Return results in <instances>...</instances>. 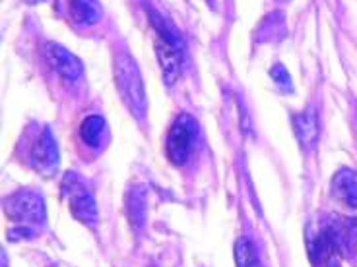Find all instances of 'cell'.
Wrapping results in <instances>:
<instances>
[{
    "mask_svg": "<svg viewBox=\"0 0 357 267\" xmlns=\"http://www.w3.org/2000/svg\"><path fill=\"white\" fill-rule=\"evenodd\" d=\"M150 19H152L153 29L158 31L155 39V53L160 58L161 70H163V80L167 86H173L181 74V64H183V41L178 31L173 27V24L167 22V18L150 10Z\"/></svg>",
    "mask_w": 357,
    "mask_h": 267,
    "instance_id": "1",
    "label": "cell"
},
{
    "mask_svg": "<svg viewBox=\"0 0 357 267\" xmlns=\"http://www.w3.org/2000/svg\"><path fill=\"white\" fill-rule=\"evenodd\" d=\"M115 83L119 95L136 120L142 122L146 116V91L140 70L132 56L119 54L115 58Z\"/></svg>",
    "mask_w": 357,
    "mask_h": 267,
    "instance_id": "2",
    "label": "cell"
},
{
    "mask_svg": "<svg viewBox=\"0 0 357 267\" xmlns=\"http://www.w3.org/2000/svg\"><path fill=\"white\" fill-rule=\"evenodd\" d=\"M198 136V124L192 116L181 115L175 118V122L171 124L169 134H167V157L173 165H185L187 159L192 153L195 142Z\"/></svg>",
    "mask_w": 357,
    "mask_h": 267,
    "instance_id": "3",
    "label": "cell"
},
{
    "mask_svg": "<svg viewBox=\"0 0 357 267\" xmlns=\"http://www.w3.org/2000/svg\"><path fill=\"white\" fill-rule=\"evenodd\" d=\"M64 188L68 192V205H70L72 215L82 221L84 225H88L91 229H96L98 225V207H96V200L91 196L86 184L82 182V178L76 175H66L64 180Z\"/></svg>",
    "mask_w": 357,
    "mask_h": 267,
    "instance_id": "4",
    "label": "cell"
},
{
    "mask_svg": "<svg viewBox=\"0 0 357 267\" xmlns=\"http://www.w3.org/2000/svg\"><path fill=\"white\" fill-rule=\"evenodd\" d=\"M6 215L14 221L24 222V225H37L45 221V204L43 197L31 192L24 190L18 194H12L6 200Z\"/></svg>",
    "mask_w": 357,
    "mask_h": 267,
    "instance_id": "5",
    "label": "cell"
},
{
    "mask_svg": "<svg viewBox=\"0 0 357 267\" xmlns=\"http://www.w3.org/2000/svg\"><path fill=\"white\" fill-rule=\"evenodd\" d=\"M29 161L45 177L53 175L56 170V163H59L56 142H54L53 136L47 128L41 130V134H37L31 145H29Z\"/></svg>",
    "mask_w": 357,
    "mask_h": 267,
    "instance_id": "6",
    "label": "cell"
},
{
    "mask_svg": "<svg viewBox=\"0 0 357 267\" xmlns=\"http://www.w3.org/2000/svg\"><path fill=\"white\" fill-rule=\"evenodd\" d=\"M45 58L49 66L53 68L59 76L63 78H68V80H76L80 78L82 72H84V66L82 63L70 53L66 51L64 47L56 43H47L45 44Z\"/></svg>",
    "mask_w": 357,
    "mask_h": 267,
    "instance_id": "7",
    "label": "cell"
},
{
    "mask_svg": "<svg viewBox=\"0 0 357 267\" xmlns=\"http://www.w3.org/2000/svg\"><path fill=\"white\" fill-rule=\"evenodd\" d=\"M291 124H294L295 136L301 143V147H305L307 152L314 147V143L319 140V116L314 107H309L297 113L291 118Z\"/></svg>",
    "mask_w": 357,
    "mask_h": 267,
    "instance_id": "8",
    "label": "cell"
},
{
    "mask_svg": "<svg viewBox=\"0 0 357 267\" xmlns=\"http://www.w3.org/2000/svg\"><path fill=\"white\" fill-rule=\"evenodd\" d=\"M332 194L348 207H357V175L354 170L342 169L332 178Z\"/></svg>",
    "mask_w": 357,
    "mask_h": 267,
    "instance_id": "9",
    "label": "cell"
},
{
    "mask_svg": "<svg viewBox=\"0 0 357 267\" xmlns=\"http://www.w3.org/2000/svg\"><path fill=\"white\" fill-rule=\"evenodd\" d=\"M68 14L78 26H93L101 19L98 0H68Z\"/></svg>",
    "mask_w": 357,
    "mask_h": 267,
    "instance_id": "10",
    "label": "cell"
},
{
    "mask_svg": "<svg viewBox=\"0 0 357 267\" xmlns=\"http://www.w3.org/2000/svg\"><path fill=\"white\" fill-rule=\"evenodd\" d=\"M80 134L82 140L91 145V147H98L103 142L105 134H107V124L103 120V116L99 115H91L88 116L80 126Z\"/></svg>",
    "mask_w": 357,
    "mask_h": 267,
    "instance_id": "11",
    "label": "cell"
},
{
    "mask_svg": "<svg viewBox=\"0 0 357 267\" xmlns=\"http://www.w3.org/2000/svg\"><path fill=\"white\" fill-rule=\"evenodd\" d=\"M235 266L237 267H262L257 250L249 238H239L235 242Z\"/></svg>",
    "mask_w": 357,
    "mask_h": 267,
    "instance_id": "12",
    "label": "cell"
},
{
    "mask_svg": "<svg viewBox=\"0 0 357 267\" xmlns=\"http://www.w3.org/2000/svg\"><path fill=\"white\" fill-rule=\"evenodd\" d=\"M270 74H272V78L276 80V83L280 86V88L291 91V80H289V74H287V70L282 66V64H276V66L270 70Z\"/></svg>",
    "mask_w": 357,
    "mask_h": 267,
    "instance_id": "13",
    "label": "cell"
},
{
    "mask_svg": "<svg viewBox=\"0 0 357 267\" xmlns=\"http://www.w3.org/2000/svg\"><path fill=\"white\" fill-rule=\"evenodd\" d=\"M321 264H322V267H340L338 261H334V256L328 259H324V261H321Z\"/></svg>",
    "mask_w": 357,
    "mask_h": 267,
    "instance_id": "14",
    "label": "cell"
},
{
    "mask_svg": "<svg viewBox=\"0 0 357 267\" xmlns=\"http://www.w3.org/2000/svg\"><path fill=\"white\" fill-rule=\"evenodd\" d=\"M27 4H39V2H43V0H24Z\"/></svg>",
    "mask_w": 357,
    "mask_h": 267,
    "instance_id": "15",
    "label": "cell"
},
{
    "mask_svg": "<svg viewBox=\"0 0 357 267\" xmlns=\"http://www.w3.org/2000/svg\"><path fill=\"white\" fill-rule=\"evenodd\" d=\"M282 2H284V0H282Z\"/></svg>",
    "mask_w": 357,
    "mask_h": 267,
    "instance_id": "16",
    "label": "cell"
}]
</instances>
